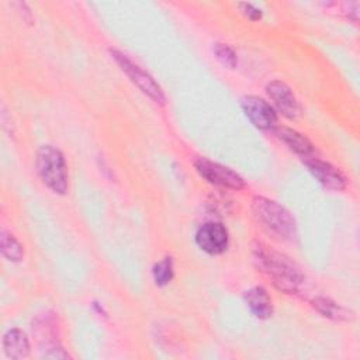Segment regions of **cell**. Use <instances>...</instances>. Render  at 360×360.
<instances>
[{
    "label": "cell",
    "mask_w": 360,
    "mask_h": 360,
    "mask_svg": "<svg viewBox=\"0 0 360 360\" xmlns=\"http://www.w3.org/2000/svg\"><path fill=\"white\" fill-rule=\"evenodd\" d=\"M252 252L257 267L271 280L274 287L288 294L298 291L304 277L297 264L288 256L262 242H256Z\"/></svg>",
    "instance_id": "obj_1"
},
{
    "label": "cell",
    "mask_w": 360,
    "mask_h": 360,
    "mask_svg": "<svg viewBox=\"0 0 360 360\" xmlns=\"http://www.w3.org/2000/svg\"><path fill=\"white\" fill-rule=\"evenodd\" d=\"M252 211L256 219L280 239H292L295 236V221L292 215L278 202L266 197H255Z\"/></svg>",
    "instance_id": "obj_2"
},
{
    "label": "cell",
    "mask_w": 360,
    "mask_h": 360,
    "mask_svg": "<svg viewBox=\"0 0 360 360\" xmlns=\"http://www.w3.org/2000/svg\"><path fill=\"white\" fill-rule=\"evenodd\" d=\"M37 170L42 183L56 194L68 190V170L62 152L51 145L41 146L37 153Z\"/></svg>",
    "instance_id": "obj_3"
},
{
    "label": "cell",
    "mask_w": 360,
    "mask_h": 360,
    "mask_svg": "<svg viewBox=\"0 0 360 360\" xmlns=\"http://www.w3.org/2000/svg\"><path fill=\"white\" fill-rule=\"evenodd\" d=\"M194 166L198 174L211 184H215L224 188H232V190H240L245 187V181L238 173H235L229 167H225L217 162H211L208 159L200 158L194 162Z\"/></svg>",
    "instance_id": "obj_4"
},
{
    "label": "cell",
    "mask_w": 360,
    "mask_h": 360,
    "mask_svg": "<svg viewBox=\"0 0 360 360\" xmlns=\"http://www.w3.org/2000/svg\"><path fill=\"white\" fill-rule=\"evenodd\" d=\"M111 55L115 59V62L121 66L122 72H125L129 79L145 93L148 94L155 103L163 104L165 103V96L162 89L159 87V84L152 79V76H149L145 70H142L138 65H135L134 62H131L128 59L127 55L118 52V51H112L111 49Z\"/></svg>",
    "instance_id": "obj_5"
},
{
    "label": "cell",
    "mask_w": 360,
    "mask_h": 360,
    "mask_svg": "<svg viewBox=\"0 0 360 360\" xmlns=\"http://www.w3.org/2000/svg\"><path fill=\"white\" fill-rule=\"evenodd\" d=\"M229 242L228 231L224 225L208 222L198 228L195 232L197 246L208 255H221L226 250Z\"/></svg>",
    "instance_id": "obj_6"
},
{
    "label": "cell",
    "mask_w": 360,
    "mask_h": 360,
    "mask_svg": "<svg viewBox=\"0 0 360 360\" xmlns=\"http://www.w3.org/2000/svg\"><path fill=\"white\" fill-rule=\"evenodd\" d=\"M242 108L250 122L259 129H273L277 124V114L274 108L260 97L248 96L243 97Z\"/></svg>",
    "instance_id": "obj_7"
},
{
    "label": "cell",
    "mask_w": 360,
    "mask_h": 360,
    "mask_svg": "<svg viewBox=\"0 0 360 360\" xmlns=\"http://www.w3.org/2000/svg\"><path fill=\"white\" fill-rule=\"evenodd\" d=\"M266 93L274 103L276 108L284 117L295 120L301 114V105L295 98L294 93L291 91V89L285 83L280 80H273L266 86Z\"/></svg>",
    "instance_id": "obj_8"
},
{
    "label": "cell",
    "mask_w": 360,
    "mask_h": 360,
    "mask_svg": "<svg viewBox=\"0 0 360 360\" xmlns=\"http://www.w3.org/2000/svg\"><path fill=\"white\" fill-rule=\"evenodd\" d=\"M305 166L308 167V170L312 173V176L325 187L329 190H345L346 187V179L345 176L340 173V170H338L335 166H332L328 162L319 160L316 158H308L304 159Z\"/></svg>",
    "instance_id": "obj_9"
},
{
    "label": "cell",
    "mask_w": 360,
    "mask_h": 360,
    "mask_svg": "<svg viewBox=\"0 0 360 360\" xmlns=\"http://www.w3.org/2000/svg\"><path fill=\"white\" fill-rule=\"evenodd\" d=\"M274 135L284 142L291 150H294L297 155H300L302 159L312 158L314 155V146L312 143L300 132L287 128V127H274Z\"/></svg>",
    "instance_id": "obj_10"
},
{
    "label": "cell",
    "mask_w": 360,
    "mask_h": 360,
    "mask_svg": "<svg viewBox=\"0 0 360 360\" xmlns=\"http://www.w3.org/2000/svg\"><path fill=\"white\" fill-rule=\"evenodd\" d=\"M246 305L249 307L250 312L260 319H266L273 314V304L271 298L269 297L267 291L263 287H252L243 295Z\"/></svg>",
    "instance_id": "obj_11"
},
{
    "label": "cell",
    "mask_w": 360,
    "mask_h": 360,
    "mask_svg": "<svg viewBox=\"0 0 360 360\" xmlns=\"http://www.w3.org/2000/svg\"><path fill=\"white\" fill-rule=\"evenodd\" d=\"M3 349L7 357L25 359L30 354V343L25 333L17 328L10 329L3 336Z\"/></svg>",
    "instance_id": "obj_12"
},
{
    "label": "cell",
    "mask_w": 360,
    "mask_h": 360,
    "mask_svg": "<svg viewBox=\"0 0 360 360\" xmlns=\"http://www.w3.org/2000/svg\"><path fill=\"white\" fill-rule=\"evenodd\" d=\"M312 307L319 314H322L323 316L333 319V321H350L354 318V314L350 309H347V308L342 307L340 304H338L329 298H325V297L314 298Z\"/></svg>",
    "instance_id": "obj_13"
},
{
    "label": "cell",
    "mask_w": 360,
    "mask_h": 360,
    "mask_svg": "<svg viewBox=\"0 0 360 360\" xmlns=\"http://www.w3.org/2000/svg\"><path fill=\"white\" fill-rule=\"evenodd\" d=\"M0 246L3 256L10 262H21L24 259V246L17 240V238L7 232L6 229L0 233Z\"/></svg>",
    "instance_id": "obj_14"
},
{
    "label": "cell",
    "mask_w": 360,
    "mask_h": 360,
    "mask_svg": "<svg viewBox=\"0 0 360 360\" xmlns=\"http://www.w3.org/2000/svg\"><path fill=\"white\" fill-rule=\"evenodd\" d=\"M152 276H153L156 285L163 287V285L169 284L174 276L173 260L170 257H165L160 262H158L152 269Z\"/></svg>",
    "instance_id": "obj_15"
},
{
    "label": "cell",
    "mask_w": 360,
    "mask_h": 360,
    "mask_svg": "<svg viewBox=\"0 0 360 360\" xmlns=\"http://www.w3.org/2000/svg\"><path fill=\"white\" fill-rule=\"evenodd\" d=\"M212 51H214L217 59H218L224 66H226V68H229V69H233V68L236 66L238 58H236V53L233 52V49H232L231 46L225 45V44L217 42V44H214Z\"/></svg>",
    "instance_id": "obj_16"
},
{
    "label": "cell",
    "mask_w": 360,
    "mask_h": 360,
    "mask_svg": "<svg viewBox=\"0 0 360 360\" xmlns=\"http://www.w3.org/2000/svg\"><path fill=\"white\" fill-rule=\"evenodd\" d=\"M238 7L240 8V11L250 20V21H257L262 18V11L259 8H256L253 4L250 3H239Z\"/></svg>",
    "instance_id": "obj_17"
}]
</instances>
